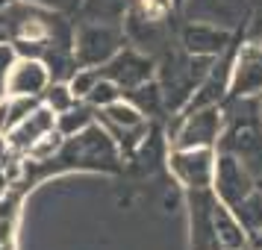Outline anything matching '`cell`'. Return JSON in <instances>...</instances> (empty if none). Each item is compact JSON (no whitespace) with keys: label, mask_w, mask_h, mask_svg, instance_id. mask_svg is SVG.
Segmentation results:
<instances>
[{"label":"cell","mask_w":262,"mask_h":250,"mask_svg":"<svg viewBox=\"0 0 262 250\" xmlns=\"http://www.w3.org/2000/svg\"><path fill=\"white\" fill-rule=\"evenodd\" d=\"M253 250H262V230L253 233Z\"/></svg>","instance_id":"obj_30"},{"label":"cell","mask_w":262,"mask_h":250,"mask_svg":"<svg viewBox=\"0 0 262 250\" xmlns=\"http://www.w3.org/2000/svg\"><path fill=\"white\" fill-rule=\"evenodd\" d=\"M97 77H100L97 68H74L71 80H68V88H71L74 97L80 100V97H85L89 92H92V85L97 83Z\"/></svg>","instance_id":"obj_24"},{"label":"cell","mask_w":262,"mask_h":250,"mask_svg":"<svg viewBox=\"0 0 262 250\" xmlns=\"http://www.w3.org/2000/svg\"><path fill=\"white\" fill-rule=\"evenodd\" d=\"M183 3H186V0H171V6H183Z\"/></svg>","instance_id":"obj_32"},{"label":"cell","mask_w":262,"mask_h":250,"mask_svg":"<svg viewBox=\"0 0 262 250\" xmlns=\"http://www.w3.org/2000/svg\"><path fill=\"white\" fill-rule=\"evenodd\" d=\"M6 186H9V177H6V171H0V197L6 194Z\"/></svg>","instance_id":"obj_29"},{"label":"cell","mask_w":262,"mask_h":250,"mask_svg":"<svg viewBox=\"0 0 262 250\" xmlns=\"http://www.w3.org/2000/svg\"><path fill=\"white\" fill-rule=\"evenodd\" d=\"M9 3H12V0H0V9H6V6H9Z\"/></svg>","instance_id":"obj_31"},{"label":"cell","mask_w":262,"mask_h":250,"mask_svg":"<svg viewBox=\"0 0 262 250\" xmlns=\"http://www.w3.org/2000/svg\"><path fill=\"white\" fill-rule=\"evenodd\" d=\"M245 9V0H189V18L215 27H233Z\"/></svg>","instance_id":"obj_15"},{"label":"cell","mask_w":262,"mask_h":250,"mask_svg":"<svg viewBox=\"0 0 262 250\" xmlns=\"http://www.w3.org/2000/svg\"><path fill=\"white\" fill-rule=\"evenodd\" d=\"M154 68H156L154 59H150V56H144L142 50L121 48L118 53H115L106 65H100L97 71H100V77L112 80L121 92H130V88H136V85L154 80Z\"/></svg>","instance_id":"obj_9"},{"label":"cell","mask_w":262,"mask_h":250,"mask_svg":"<svg viewBox=\"0 0 262 250\" xmlns=\"http://www.w3.org/2000/svg\"><path fill=\"white\" fill-rule=\"evenodd\" d=\"M215 197L212 189H189V218H191V250H218L215 236Z\"/></svg>","instance_id":"obj_12"},{"label":"cell","mask_w":262,"mask_h":250,"mask_svg":"<svg viewBox=\"0 0 262 250\" xmlns=\"http://www.w3.org/2000/svg\"><path fill=\"white\" fill-rule=\"evenodd\" d=\"M59 153L62 162H71L80 168H103V171L118 168V144L112 142L106 130H100L95 124L77 135H68V144L62 142Z\"/></svg>","instance_id":"obj_4"},{"label":"cell","mask_w":262,"mask_h":250,"mask_svg":"<svg viewBox=\"0 0 262 250\" xmlns=\"http://www.w3.org/2000/svg\"><path fill=\"white\" fill-rule=\"evenodd\" d=\"M212 62H215V56H194V53H186V50L183 53H177V50L165 53V59H162V80H159L165 109L180 112L186 106L189 97L194 95V88L206 77V71L212 68Z\"/></svg>","instance_id":"obj_2"},{"label":"cell","mask_w":262,"mask_h":250,"mask_svg":"<svg viewBox=\"0 0 262 250\" xmlns=\"http://www.w3.org/2000/svg\"><path fill=\"white\" fill-rule=\"evenodd\" d=\"M15 48L9 38H0V97H3V85H6V74H9V68H12L15 62Z\"/></svg>","instance_id":"obj_25"},{"label":"cell","mask_w":262,"mask_h":250,"mask_svg":"<svg viewBox=\"0 0 262 250\" xmlns=\"http://www.w3.org/2000/svg\"><path fill=\"white\" fill-rule=\"evenodd\" d=\"M215 147H174L168 156V168L186 189H209L215 177Z\"/></svg>","instance_id":"obj_6"},{"label":"cell","mask_w":262,"mask_h":250,"mask_svg":"<svg viewBox=\"0 0 262 250\" xmlns=\"http://www.w3.org/2000/svg\"><path fill=\"white\" fill-rule=\"evenodd\" d=\"M259 112H262V92H259Z\"/></svg>","instance_id":"obj_33"},{"label":"cell","mask_w":262,"mask_h":250,"mask_svg":"<svg viewBox=\"0 0 262 250\" xmlns=\"http://www.w3.org/2000/svg\"><path fill=\"white\" fill-rule=\"evenodd\" d=\"M209 189L215 191V197L224 206H236L238 200H245L250 191L256 189V177L238 162L236 156L218 153V159H215V177H212Z\"/></svg>","instance_id":"obj_8"},{"label":"cell","mask_w":262,"mask_h":250,"mask_svg":"<svg viewBox=\"0 0 262 250\" xmlns=\"http://www.w3.org/2000/svg\"><path fill=\"white\" fill-rule=\"evenodd\" d=\"M230 48V33L224 27L206 24V21H191L183 30V50L194 56H221Z\"/></svg>","instance_id":"obj_13"},{"label":"cell","mask_w":262,"mask_h":250,"mask_svg":"<svg viewBox=\"0 0 262 250\" xmlns=\"http://www.w3.org/2000/svg\"><path fill=\"white\" fill-rule=\"evenodd\" d=\"M24 3H33V6H45V9H56V12H68V9H74L80 0H24Z\"/></svg>","instance_id":"obj_26"},{"label":"cell","mask_w":262,"mask_h":250,"mask_svg":"<svg viewBox=\"0 0 262 250\" xmlns=\"http://www.w3.org/2000/svg\"><path fill=\"white\" fill-rule=\"evenodd\" d=\"M100 121H103V130L124 150H136L147 139V118L133 106L130 100H124V97L100 109Z\"/></svg>","instance_id":"obj_5"},{"label":"cell","mask_w":262,"mask_h":250,"mask_svg":"<svg viewBox=\"0 0 262 250\" xmlns=\"http://www.w3.org/2000/svg\"><path fill=\"white\" fill-rule=\"evenodd\" d=\"M53 83L50 68L41 59L33 56H15L12 68L6 74V85L3 95L6 97H41L48 92V85Z\"/></svg>","instance_id":"obj_10"},{"label":"cell","mask_w":262,"mask_h":250,"mask_svg":"<svg viewBox=\"0 0 262 250\" xmlns=\"http://www.w3.org/2000/svg\"><path fill=\"white\" fill-rule=\"evenodd\" d=\"M121 97H124V92H121L112 80H106V77H97V83L92 85V92L85 95V103H92L95 109H103V106H109V103L121 100Z\"/></svg>","instance_id":"obj_22"},{"label":"cell","mask_w":262,"mask_h":250,"mask_svg":"<svg viewBox=\"0 0 262 250\" xmlns=\"http://www.w3.org/2000/svg\"><path fill=\"white\" fill-rule=\"evenodd\" d=\"M62 142H65V135L56 132V130H50L48 135H41L36 144H30V147H27V156H30V159H36V162H48V159H53V156L59 153Z\"/></svg>","instance_id":"obj_23"},{"label":"cell","mask_w":262,"mask_h":250,"mask_svg":"<svg viewBox=\"0 0 262 250\" xmlns=\"http://www.w3.org/2000/svg\"><path fill=\"white\" fill-rule=\"evenodd\" d=\"M230 212L236 215V221L242 224L245 233H250V236L259 233L262 230V189L256 186L245 200H238L236 206H230Z\"/></svg>","instance_id":"obj_19"},{"label":"cell","mask_w":262,"mask_h":250,"mask_svg":"<svg viewBox=\"0 0 262 250\" xmlns=\"http://www.w3.org/2000/svg\"><path fill=\"white\" fill-rule=\"evenodd\" d=\"M41 97H45V106L53 109V115H59V112H65V109H71L77 103V97H74V92L68 88L65 80H53Z\"/></svg>","instance_id":"obj_21"},{"label":"cell","mask_w":262,"mask_h":250,"mask_svg":"<svg viewBox=\"0 0 262 250\" xmlns=\"http://www.w3.org/2000/svg\"><path fill=\"white\" fill-rule=\"evenodd\" d=\"M224 127V115L218 106L194 109L180 115V130L171 135L174 147H215Z\"/></svg>","instance_id":"obj_7"},{"label":"cell","mask_w":262,"mask_h":250,"mask_svg":"<svg viewBox=\"0 0 262 250\" xmlns=\"http://www.w3.org/2000/svg\"><path fill=\"white\" fill-rule=\"evenodd\" d=\"M50 130H56V115H53V109H48L45 103H38L30 115H24L12 130L6 132V139H9V144H12L15 150H27L30 144H36Z\"/></svg>","instance_id":"obj_14"},{"label":"cell","mask_w":262,"mask_h":250,"mask_svg":"<svg viewBox=\"0 0 262 250\" xmlns=\"http://www.w3.org/2000/svg\"><path fill=\"white\" fill-rule=\"evenodd\" d=\"M124 100H130V103L139 109V112H142L144 118L159 115V112L165 109L162 88H159V83H154V80H147V83L136 85V88H130V92H124Z\"/></svg>","instance_id":"obj_17"},{"label":"cell","mask_w":262,"mask_h":250,"mask_svg":"<svg viewBox=\"0 0 262 250\" xmlns=\"http://www.w3.org/2000/svg\"><path fill=\"white\" fill-rule=\"evenodd\" d=\"M9 132V97H0V135Z\"/></svg>","instance_id":"obj_27"},{"label":"cell","mask_w":262,"mask_h":250,"mask_svg":"<svg viewBox=\"0 0 262 250\" xmlns=\"http://www.w3.org/2000/svg\"><path fill=\"white\" fill-rule=\"evenodd\" d=\"M224 127L218 135V153L236 156L253 177H262V112L256 97H230Z\"/></svg>","instance_id":"obj_1"},{"label":"cell","mask_w":262,"mask_h":250,"mask_svg":"<svg viewBox=\"0 0 262 250\" xmlns=\"http://www.w3.org/2000/svg\"><path fill=\"white\" fill-rule=\"evenodd\" d=\"M95 124V106L92 103H74L71 109H65L56 115V132H62L65 139L68 135H77V132H83L85 127H92Z\"/></svg>","instance_id":"obj_20"},{"label":"cell","mask_w":262,"mask_h":250,"mask_svg":"<svg viewBox=\"0 0 262 250\" xmlns=\"http://www.w3.org/2000/svg\"><path fill=\"white\" fill-rule=\"evenodd\" d=\"M250 41H259V44H262V15L250 24Z\"/></svg>","instance_id":"obj_28"},{"label":"cell","mask_w":262,"mask_h":250,"mask_svg":"<svg viewBox=\"0 0 262 250\" xmlns=\"http://www.w3.org/2000/svg\"><path fill=\"white\" fill-rule=\"evenodd\" d=\"M215 236H218V250H242L248 247V233L242 230L230 206L218 200L215 203Z\"/></svg>","instance_id":"obj_16"},{"label":"cell","mask_w":262,"mask_h":250,"mask_svg":"<svg viewBox=\"0 0 262 250\" xmlns=\"http://www.w3.org/2000/svg\"><path fill=\"white\" fill-rule=\"evenodd\" d=\"M262 92V44L250 41L236 48L233 74H230V97H256Z\"/></svg>","instance_id":"obj_11"},{"label":"cell","mask_w":262,"mask_h":250,"mask_svg":"<svg viewBox=\"0 0 262 250\" xmlns=\"http://www.w3.org/2000/svg\"><path fill=\"white\" fill-rule=\"evenodd\" d=\"M133 0H83L80 9H83L85 21H106V24H121L124 15L130 9Z\"/></svg>","instance_id":"obj_18"},{"label":"cell","mask_w":262,"mask_h":250,"mask_svg":"<svg viewBox=\"0 0 262 250\" xmlns=\"http://www.w3.org/2000/svg\"><path fill=\"white\" fill-rule=\"evenodd\" d=\"M127 44L124 27L106 21H83L74 30V62L77 68H100Z\"/></svg>","instance_id":"obj_3"},{"label":"cell","mask_w":262,"mask_h":250,"mask_svg":"<svg viewBox=\"0 0 262 250\" xmlns=\"http://www.w3.org/2000/svg\"><path fill=\"white\" fill-rule=\"evenodd\" d=\"M242 250H245V247H242Z\"/></svg>","instance_id":"obj_34"}]
</instances>
